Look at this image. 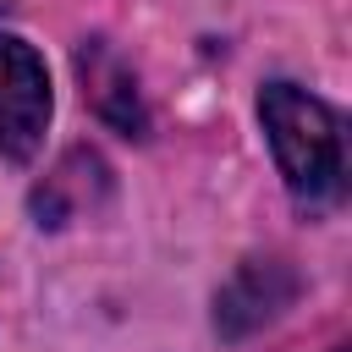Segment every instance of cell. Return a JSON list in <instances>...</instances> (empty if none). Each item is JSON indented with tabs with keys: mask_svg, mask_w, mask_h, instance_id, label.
<instances>
[{
	"mask_svg": "<svg viewBox=\"0 0 352 352\" xmlns=\"http://www.w3.org/2000/svg\"><path fill=\"white\" fill-rule=\"evenodd\" d=\"M258 116L275 148V165L302 209H330L346 192V148L341 116L297 82H270L258 94Z\"/></svg>",
	"mask_w": 352,
	"mask_h": 352,
	"instance_id": "obj_1",
	"label": "cell"
},
{
	"mask_svg": "<svg viewBox=\"0 0 352 352\" xmlns=\"http://www.w3.org/2000/svg\"><path fill=\"white\" fill-rule=\"evenodd\" d=\"M341 352H346V346H341Z\"/></svg>",
	"mask_w": 352,
	"mask_h": 352,
	"instance_id": "obj_6",
	"label": "cell"
},
{
	"mask_svg": "<svg viewBox=\"0 0 352 352\" xmlns=\"http://www.w3.org/2000/svg\"><path fill=\"white\" fill-rule=\"evenodd\" d=\"M297 292H302V280L286 258H248V264H236V275L214 297V330L226 341H242V336L275 324L297 302Z\"/></svg>",
	"mask_w": 352,
	"mask_h": 352,
	"instance_id": "obj_3",
	"label": "cell"
},
{
	"mask_svg": "<svg viewBox=\"0 0 352 352\" xmlns=\"http://www.w3.org/2000/svg\"><path fill=\"white\" fill-rule=\"evenodd\" d=\"M50 126V77L22 38H0V154L33 160Z\"/></svg>",
	"mask_w": 352,
	"mask_h": 352,
	"instance_id": "obj_2",
	"label": "cell"
},
{
	"mask_svg": "<svg viewBox=\"0 0 352 352\" xmlns=\"http://www.w3.org/2000/svg\"><path fill=\"white\" fill-rule=\"evenodd\" d=\"M104 192H110V170H104V160H99L94 148H72V154L33 187V214H38V226L55 231V226H66V220L99 209Z\"/></svg>",
	"mask_w": 352,
	"mask_h": 352,
	"instance_id": "obj_5",
	"label": "cell"
},
{
	"mask_svg": "<svg viewBox=\"0 0 352 352\" xmlns=\"http://www.w3.org/2000/svg\"><path fill=\"white\" fill-rule=\"evenodd\" d=\"M77 77H82V94H88V104L99 110V121H110V126L126 132V138H143V132H148V104H143V94H138V77H132V66H126L104 38H88V44L77 50Z\"/></svg>",
	"mask_w": 352,
	"mask_h": 352,
	"instance_id": "obj_4",
	"label": "cell"
}]
</instances>
